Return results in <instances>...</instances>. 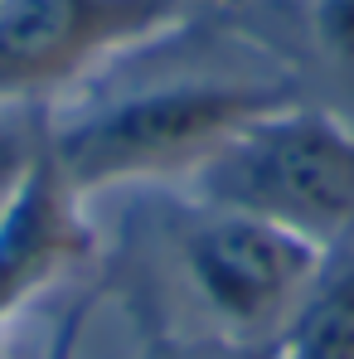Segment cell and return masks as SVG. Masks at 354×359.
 Masks as SVG:
<instances>
[{
	"label": "cell",
	"instance_id": "6da1fadb",
	"mask_svg": "<svg viewBox=\"0 0 354 359\" xmlns=\"http://www.w3.org/2000/svg\"><path fill=\"white\" fill-rule=\"evenodd\" d=\"M175 189L340 252L354 243V117L282 97L238 121Z\"/></svg>",
	"mask_w": 354,
	"mask_h": 359
},
{
	"label": "cell",
	"instance_id": "7a4b0ae2",
	"mask_svg": "<svg viewBox=\"0 0 354 359\" xmlns=\"http://www.w3.org/2000/svg\"><path fill=\"white\" fill-rule=\"evenodd\" d=\"M277 83L257 78H165L112 97H93L73 112L49 107V161L83 194L121 184H170L189 175L238 121L282 102Z\"/></svg>",
	"mask_w": 354,
	"mask_h": 359
},
{
	"label": "cell",
	"instance_id": "3957f363",
	"mask_svg": "<svg viewBox=\"0 0 354 359\" xmlns=\"http://www.w3.org/2000/svg\"><path fill=\"white\" fill-rule=\"evenodd\" d=\"M170 204L175 214L165 243L209 340L267 350L315 287L330 252L262 219L199 204L179 189H170Z\"/></svg>",
	"mask_w": 354,
	"mask_h": 359
},
{
	"label": "cell",
	"instance_id": "277c9868",
	"mask_svg": "<svg viewBox=\"0 0 354 359\" xmlns=\"http://www.w3.org/2000/svg\"><path fill=\"white\" fill-rule=\"evenodd\" d=\"M175 0H0V97H49L117 49L175 25Z\"/></svg>",
	"mask_w": 354,
	"mask_h": 359
},
{
	"label": "cell",
	"instance_id": "5b68a950",
	"mask_svg": "<svg viewBox=\"0 0 354 359\" xmlns=\"http://www.w3.org/2000/svg\"><path fill=\"white\" fill-rule=\"evenodd\" d=\"M83 204L88 199L59 175L44 146V161L25 180L15 204L0 214V325L20 316L68 262L83 257L88 248Z\"/></svg>",
	"mask_w": 354,
	"mask_h": 359
},
{
	"label": "cell",
	"instance_id": "8992f818",
	"mask_svg": "<svg viewBox=\"0 0 354 359\" xmlns=\"http://www.w3.org/2000/svg\"><path fill=\"white\" fill-rule=\"evenodd\" d=\"M272 359H354V243L330 252L287 330L272 340Z\"/></svg>",
	"mask_w": 354,
	"mask_h": 359
},
{
	"label": "cell",
	"instance_id": "52a82bcc",
	"mask_svg": "<svg viewBox=\"0 0 354 359\" xmlns=\"http://www.w3.org/2000/svg\"><path fill=\"white\" fill-rule=\"evenodd\" d=\"M49 107L39 97H0V214L15 204L25 180L44 161Z\"/></svg>",
	"mask_w": 354,
	"mask_h": 359
},
{
	"label": "cell",
	"instance_id": "ba28073f",
	"mask_svg": "<svg viewBox=\"0 0 354 359\" xmlns=\"http://www.w3.org/2000/svg\"><path fill=\"white\" fill-rule=\"evenodd\" d=\"M311 39L340 97L354 102V0H311Z\"/></svg>",
	"mask_w": 354,
	"mask_h": 359
},
{
	"label": "cell",
	"instance_id": "9c48e42d",
	"mask_svg": "<svg viewBox=\"0 0 354 359\" xmlns=\"http://www.w3.org/2000/svg\"><path fill=\"white\" fill-rule=\"evenodd\" d=\"M179 15H189V10H209V5H224V0H175Z\"/></svg>",
	"mask_w": 354,
	"mask_h": 359
},
{
	"label": "cell",
	"instance_id": "30bf717a",
	"mask_svg": "<svg viewBox=\"0 0 354 359\" xmlns=\"http://www.w3.org/2000/svg\"><path fill=\"white\" fill-rule=\"evenodd\" d=\"M0 359H5V355H0Z\"/></svg>",
	"mask_w": 354,
	"mask_h": 359
}]
</instances>
